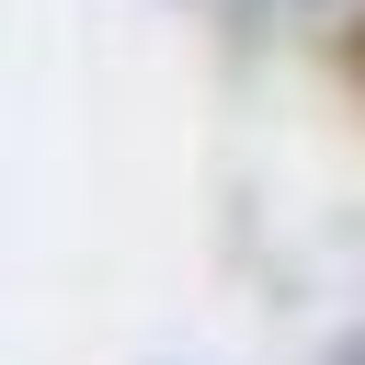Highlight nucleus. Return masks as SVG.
Instances as JSON below:
<instances>
[{
  "label": "nucleus",
  "instance_id": "1",
  "mask_svg": "<svg viewBox=\"0 0 365 365\" xmlns=\"http://www.w3.org/2000/svg\"><path fill=\"white\" fill-rule=\"evenodd\" d=\"M354 365H365V354H354Z\"/></svg>",
  "mask_w": 365,
  "mask_h": 365
}]
</instances>
